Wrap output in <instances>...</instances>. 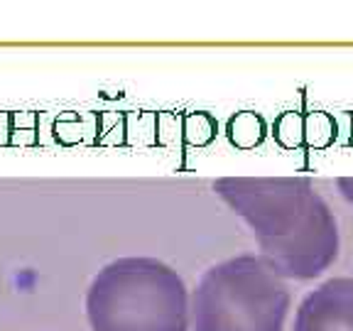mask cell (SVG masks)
Segmentation results:
<instances>
[{
	"label": "cell",
	"instance_id": "7a4b0ae2",
	"mask_svg": "<svg viewBox=\"0 0 353 331\" xmlns=\"http://www.w3.org/2000/svg\"><path fill=\"white\" fill-rule=\"evenodd\" d=\"M91 331H189V290L157 258H118L86 290Z\"/></svg>",
	"mask_w": 353,
	"mask_h": 331
},
{
	"label": "cell",
	"instance_id": "277c9868",
	"mask_svg": "<svg viewBox=\"0 0 353 331\" xmlns=\"http://www.w3.org/2000/svg\"><path fill=\"white\" fill-rule=\"evenodd\" d=\"M292 331H353V277H331L307 294Z\"/></svg>",
	"mask_w": 353,
	"mask_h": 331
},
{
	"label": "cell",
	"instance_id": "5b68a950",
	"mask_svg": "<svg viewBox=\"0 0 353 331\" xmlns=\"http://www.w3.org/2000/svg\"><path fill=\"white\" fill-rule=\"evenodd\" d=\"M336 187H339V192H341V197L353 206V177H339Z\"/></svg>",
	"mask_w": 353,
	"mask_h": 331
},
{
	"label": "cell",
	"instance_id": "6da1fadb",
	"mask_svg": "<svg viewBox=\"0 0 353 331\" xmlns=\"http://www.w3.org/2000/svg\"><path fill=\"white\" fill-rule=\"evenodd\" d=\"M214 192L248 223L282 280H314L336 260V219L309 177H221Z\"/></svg>",
	"mask_w": 353,
	"mask_h": 331
},
{
	"label": "cell",
	"instance_id": "3957f363",
	"mask_svg": "<svg viewBox=\"0 0 353 331\" xmlns=\"http://www.w3.org/2000/svg\"><path fill=\"white\" fill-rule=\"evenodd\" d=\"M287 282L260 255L211 265L189 297L192 331H285Z\"/></svg>",
	"mask_w": 353,
	"mask_h": 331
}]
</instances>
